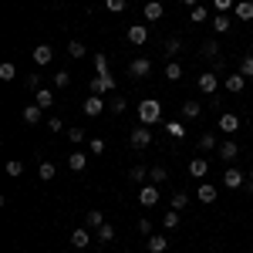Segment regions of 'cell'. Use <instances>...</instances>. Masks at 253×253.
Listing matches in <instances>:
<instances>
[{
  "instance_id": "51",
  "label": "cell",
  "mask_w": 253,
  "mask_h": 253,
  "mask_svg": "<svg viewBox=\"0 0 253 253\" xmlns=\"http://www.w3.org/2000/svg\"><path fill=\"white\" fill-rule=\"evenodd\" d=\"M138 233L149 236V233H152V223H149V219H138Z\"/></svg>"
},
{
  "instance_id": "43",
  "label": "cell",
  "mask_w": 253,
  "mask_h": 253,
  "mask_svg": "<svg viewBox=\"0 0 253 253\" xmlns=\"http://www.w3.org/2000/svg\"><path fill=\"white\" fill-rule=\"evenodd\" d=\"M7 175H14V179H17V175H24V162L10 159V162H7Z\"/></svg>"
},
{
  "instance_id": "6",
  "label": "cell",
  "mask_w": 253,
  "mask_h": 253,
  "mask_svg": "<svg viewBox=\"0 0 253 253\" xmlns=\"http://www.w3.org/2000/svg\"><path fill=\"white\" fill-rule=\"evenodd\" d=\"M216 128H219V132H226V135H236L240 118H236L233 112H223V115H219V122H216Z\"/></svg>"
},
{
  "instance_id": "19",
  "label": "cell",
  "mask_w": 253,
  "mask_h": 253,
  "mask_svg": "<svg viewBox=\"0 0 253 253\" xmlns=\"http://www.w3.org/2000/svg\"><path fill=\"white\" fill-rule=\"evenodd\" d=\"M216 152H219V159H223V162H236V156H240L236 142H223V145H219Z\"/></svg>"
},
{
  "instance_id": "36",
  "label": "cell",
  "mask_w": 253,
  "mask_h": 253,
  "mask_svg": "<svg viewBox=\"0 0 253 253\" xmlns=\"http://www.w3.org/2000/svg\"><path fill=\"white\" fill-rule=\"evenodd\" d=\"M108 108H112V112H115V115H122V112H125V108H128V98L115 95V98H112V101H108Z\"/></svg>"
},
{
  "instance_id": "35",
  "label": "cell",
  "mask_w": 253,
  "mask_h": 253,
  "mask_svg": "<svg viewBox=\"0 0 253 253\" xmlns=\"http://www.w3.org/2000/svg\"><path fill=\"white\" fill-rule=\"evenodd\" d=\"M14 78H17V68H14L10 61H3V64H0V81H14Z\"/></svg>"
},
{
  "instance_id": "18",
  "label": "cell",
  "mask_w": 253,
  "mask_h": 253,
  "mask_svg": "<svg viewBox=\"0 0 253 253\" xmlns=\"http://www.w3.org/2000/svg\"><path fill=\"white\" fill-rule=\"evenodd\" d=\"M41 112H44L41 105H27V108L20 112V118H24V125H38V122H41Z\"/></svg>"
},
{
  "instance_id": "1",
  "label": "cell",
  "mask_w": 253,
  "mask_h": 253,
  "mask_svg": "<svg viewBox=\"0 0 253 253\" xmlns=\"http://www.w3.org/2000/svg\"><path fill=\"white\" fill-rule=\"evenodd\" d=\"M138 122H142V125H159V122H162V105H159L156 98L138 101Z\"/></svg>"
},
{
  "instance_id": "30",
  "label": "cell",
  "mask_w": 253,
  "mask_h": 253,
  "mask_svg": "<svg viewBox=\"0 0 253 253\" xmlns=\"http://www.w3.org/2000/svg\"><path fill=\"white\" fill-rule=\"evenodd\" d=\"M236 71H240L243 78H253V54H243V58H240V68H236Z\"/></svg>"
},
{
  "instance_id": "39",
  "label": "cell",
  "mask_w": 253,
  "mask_h": 253,
  "mask_svg": "<svg viewBox=\"0 0 253 253\" xmlns=\"http://www.w3.org/2000/svg\"><path fill=\"white\" fill-rule=\"evenodd\" d=\"M162 226H166V230H175V226H179V210H169V213L162 216Z\"/></svg>"
},
{
  "instance_id": "42",
  "label": "cell",
  "mask_w": 253,
  "mask_h": 253,
  "mask_svg": "<svg viewBox=\"0 0 253 253\" xmlns=\"http://www.w3.org/2000/svg\"><path fill=\"white\" fill-rule=\"evenodd\" d=\"M95 71H98V75H105V71H108V54H101V51L95 54Z\"/></svg>"
},
{
  "instance_id": "11",
  "label": "cell",
  "mask_w": 253,
  "mask_h": 253,
  "mask_svg": "<svg viewBox=\"0 0 253 253\" xmlns=\"http://www.w3.org/2000/svg\"><path fill=\"white\" fill-rule=\"evenodd\" d=\"M149 71H152V61L149 58H135L132 64H128V75H132V78H145Z\"/></svg>"
},
{
  "instance_id": "7",
  "label": "cell",
  "mask_w": 253,
  "mask_h": 253,
  "mask_svg": "<svg viewBox=\"0 0 253 253\" xmlns=\"http://www.w3.org/2000/svg\"><path fill=\"white\" fill-rule=\"evenodd\" d=\"M196 196H199V203H206V206H213L216 199H219V189H216L213 182H199V189H196Z\"/></svg>"
},
{
  "instance_id": "17",
  "label": "cell",
  "mask_w": 253,
  "mask_h": 253,
  "mask_svg": "<svg viewBox=\"0 0 253 253\" xmlns=\"http://www.w3.org/2000/svg\"><path fill=\"white\" fill-rule=\"evenodd\" d=\"M34 105H41V108L47 112V108L54 105V91H51V88H41V91H34Z\"/></svg>"
},
{
  "instance_id": "48",
  "label": "cell",
  "mask_w": 253,
  "mask_h": 253,
  "mask_svg": "<svg viewBox=\"0 0 253 253\" xmlns=\"http://www.w3.org/2000/svg\"><path fill=\"white\" fill-rule=\"evenodd\" d=\"M47 132H64V122H61L58 115H51L47 118Z\"/></svg>"
},
{
  "instance_id": "45",
  "label": "cell",
  "mask_w": 253,
  "mask_h": 253,
  "mask_svg": "<svg viewBox=\"0 0 253 253\" xmlns=\"http://www.w3.org/2000/svg\"><path fill=\"white\" fill-rule=\"evenodd\" d=\"M68 138H71V145H81V142H84V128H78V125L68 128Z\"/></svg>"
},
{
  "instance_id": "53",
  "label": "cell",
  "mask_w": 253,
  "mask_h": 253,
  "mask_svg": "<svg viewBox=\"0 0 253 253\" xmlns=\"http://www.w3.org/2000/svg\"><path fill=\"white\" fill-rule=\"evenodd\" d=\"M182 3H186V7H199V0H182Z\"/></svg>"
},
{
  "instance_id": "21",
  "label": "cell",
  "mask_w": 253,
  "mask_h": 253,
  "mask_svg": "<svg viewBox=\"0 0 253 253\" xmlns=\"http://www.w3.org/2000/svg\"><path fill=\"white\" fill-rule=\"evenodd\" d=\"M142 14H145V20H159V17H162V14H166V7H162V3H159V0H149V3H145V10H142Z\"/></svg>"
},
{
  "instance_id": "46",
  "label": "cell",
  "mask_w": 253,
  "mask_h": 253,
  "mask_svg": "<svg viewBox=\"0 0 253 253\" xmlns=\"http://www.w3.org/2000/svg\"><path fill=\"white\" fill-rule=\"evenodd\" d=\"M88 152H91V156H101V152H105V138H91V142H88Z\"/></svg>"
},
{
  "instance_id": "13",
  "label": "cell",
  "mask_w": 253,
  "mask_h": 253,
  "mask_svg": "<svg viewBox=\"0 0 253 253\" xmlns=\"http://www.w3.org/2000/svg\"><path fill=\"white\" fill-rule=\"evenodd\" d=\"M206 172H210V159H206V156H196L193 162H189V175H193V179H203Z\"/></svg>"
},
{
  "instance_id": "24",
  "label": "cell",
  "mask_w": 253,
  "mask_h": 253,
  "mask_svg": "<svg viewBox=\"0 0 253 253\" xmlns=\"http://www.w3.org/2000/svg\"><path fill=\"white\" fill-rule=\"evenodd\" d=\"M236 17L240 20H253V0H240V3H236Z\"/></svg>"
},
{
  "instance_id": "32",
  "label": "cell",
  "mask_w": 253,
  "mask_h": 253,
  "mask_svg": "<svg viewBox=\"0 0 253 253\" xmlns=\"http://www.w3.org/2000/svg\"><path fill=\"white\" fill-rule=\"evenodd\" d=\"M54 172H58V169H54V162H41V166H38V175L44 179V182H51Z\"/></svg>"
},
{
  "instance_id": "16",
  "label": "cell",
  "mask_w": 253,
  "mask_h": 253,
  "mask_svg": "<svg viewBox=\"0 0 253 253\" xmlns=\"http://www.w3.org/2000/svg\"><path fill=\"white\" fill-rule=\"evenodd\" d=\"M223 84H226V91H233V95H240V91L247 88V78H243V75L236 71V75H226V81H223Z\"/></svg>"
},
{
  "instance_id": "4",
  "label": "cell",
  "mask_w": 253,
  "mask_h": 253,
  "mask_svg": "<svg viewBox=\"0 0 253 253\" xmlns=\"http://www.w3.org/2000/svg\"><path fill=\"white\" fill-rule=\"evenodd\" d=\"M196 84H199V91H203V95H210V98H213L216 91H219V75L206 71V75H199V78H196Z\"/></svg>"
},
{
  "instance_id": "49",
  "label": "cell",
  "mask_w": 253,
  "mask_h": 253,
  "mask_svg": "<svg viewBox=\"0 0 253 253\" xmlns=\"http://www.w3.org/2000/svg\"><path fill=\"white\" fill-rule=\"evenodd\" d=\"M105 7H108L112 14H122V10H125V0H105Z\"/></svg>"
},
{
  "instance_id": "20",
  "label": "cell",
  "mask_w": 253,
  "mask_h": 253,
  "mask_svg": "<svg viewBox=\"0 0 253 253\" xmlns=\"http://www.w3.org/2000/svg\"><path fill=\"white\" fill-rule=\"evenodd\" d=\"M84 166H88V156H84V152H71V156H68V169H71V172H84Z\"/></svg>"
},
{
  "instance_id": "44",
  "label": "cell",
  "mask_w": 253,
  "mask_h": 253,
  "mask_svg": "<svg viewBox=\"0 0 253 253\" xmlns=\"http://www.w3.org/2000/svg\"><path fill=\"white\" fill-rule=\"evenodd\" d=\"M24 88H27V91H41V75H27V78H24Z\"/></svg>"
},
{
  "instance_id": "47",
  "label": "cell",
  "mask_w": 253,
  "mask_h": 253,
  "mask_svg": "<svg viewBox=\"0 0 253 253\" xmlns=\"http://www.w3.org/2000/svg\"><path fill=\"white\" fill-rule=\"evenodd\" d=\"M145 175H149V169H145V166H135V169L128 172V179H132V182H142Z\"/></svg>"
},
{
  "instance_id": "52",
  "label": "cell",
  "mask_w": 253,
  "mask_h": 253,
  "mask_svg": "<svg viewBox=\"0 0 253 253\" xmlns=\"http://www.w3.org/2000/svg\"><path fill=\"white\" fill-rule=\"evenodd\" d=\"M243 189H250V193H253V169H250V179H247V186H243Z\"/></svg>"
},
{
  "instance_id": "15",
  "label": "cell",
  "mask_w": 253,
  "mask_h": 253,
  "mask_svg": "<svg viewBox=\"0 0 253 253\" xmlns=\"http://www.w3.org/2000/svg\"><path fill=\"white\" fill-rule=\"evenodd\" d=\"M179 108H182V118H199L203 115V105H199V101H189V98H182Z\"/></svg>"
},
{
  "instance_id": "37",
  "label": "cell",
  "mask_w": 253,
  "mask_h": 253,
  "mask_svg": "<svg viewBox=\"0 0 253 253\" xmlns=\"http://www.w3.org/2000/svg\"><path fill=\"white\" fill-rule=\"evenodd\" d=\"M166 132L172 138H186V128H182V122H166Z\"/></svg>"
},
{
  "instance_id": "33",
  "label": "cell",
  "mask_w": 253,
  "mask_h": 253,
  "mask_svg": "<svg viewBox=\"0 0 253 253\" xmlns=\"http://www.w3.org/2000/svg\"><path fill=\"white\" fill-rule=\"evenodd\" d=\"M166 78H169V81L182 78V64H179V61H169V64H166Z\"/></svg>"
},
{
  "instance_id": "40",
  "label": "cell",
  "mask_w": 253,
  "mask_h": 253,
  "mask_svg": "<svg viewBox=\"0 0 253 253\" xmlns=\"http://www.w3.org/2000/svg\"><path fill=\"white\" fill-rule=\"evenodd\" d=\"M68 54H71V58H84V54H88V47H84L81 41H71V44H68Z\"/></svg>"
},
{
  "instance_id": "2",
  "label": "cell",
  "mask_w": 253,
  "mask_h": 253,
  "mask_svg": "<svg viewBox=\"0 0 253 253\" xmlns=\"http://www.w3.org/2000/svg\"><path fill=\"white\" fill-rule=\"evenodd\" d=\"M128 145L132 149H149L152 145V125H138L128 132Z\"/></svg>"
},
{
  "instance_id": "28",
  "label": "cell",
  "mask_w": 253,
  "mask_h": 253,
  "mask_svg": "<svg viewBox=\"0 0 253 253\" xmlns=\"http://www.w3.org/2000/svg\"><path fill=\"white\" fill-rule=\"evenodd\" d=\"M230 24H233V20L226 17V14H216V17H213V31H216V34H226Z\"/></svg>"
},
{
  "instance_id": "31",
  "label": "cell",
  "mask_w": 253,
  "mask_h": 253,
  "mask_svg": "<svg viewBox=\"0 0 253 253\" xmlns=\"http://www.w3.org/2000/svg\"><path fill=\"white\" fill-rule=\"evenodd\" d=\"M149 179H152V182H166V179H169V169H166V166H152V169H149Z\"/></svg>"
},
{
  "instance_id": "23",
  "label": "cell",
  "mask_w": 253,
  "mask_h": 253,
  "mask_svg": "<svg viewBox=\"0 0 253 253\" xmlns=\"http://www.w3.org/2000/svg\"><path fill=\"white\" fill-rule=\"evenodd\" d=\"M84 226H88V230L105 226V216H101V210H88V213H84Z\"/></svg>"
},
{
  "instance_id": "3",
  "label": "cell",
  "mask_w": 253,
  "mask_h": 253,
  "mask_svg": "<svg viewBox=\"0 0 253 253\" xmlns=\"http://www.w3.org/2000/svg\"><path fill=\"white\" fill-rule=\"evenodd\" d=\"M112 91H115V78H112L108 71L91 78V95H112Z\"/></svg>"
},
{
  "instance_id": "10",
  "label": "cell",
  "mask_w": 253,
  "mask_h": 253,
  "mask_svg": "<svg viewBox=\"0 0 253 253\" xmlns=\"http://www.w3.org/2000/svg\"><path fill=\"white\" fill-rule=\"evenodd\" d=\"M81 108H84V115H88V118H98V115H101V108H105V101H101V95H88Z\"/></svg>"
},
{
  "instance_id": "14",
  "label": "cell",
  "mask_w": 253,
  "mask_h": 253,
  "mask_svg": "<svg viewBox=\"0 0 253 253\" xmlns=\"http://www.w3.org/2000/svg\"><path fill=\"white\" fill-rule=\"evenodd\" d=\"M88 243H91V233H88V226H78V230L71 233V247H75V250H84Z\"/></svg>"
},
{
  "instance_id": "34",
  "label": "cell",
  "mask_w": 253,
  "mask_h": 253,
  "mask_svg": "<svg viewBox=\"0 0 253 253\" xmlns=\"http://www.w3.org/2000/svg\"><path fill=\"white\" fill-rule=\"evenodd\" d=\"M186 206H189V193H182V189H179V193H172V210H179V213H182Z\"/></svg>"
},
{
  "instance_id": "12",
  "label": "cell",
  "mask_w": 253,
  "mask_h": 253,
  "mask_svg": "<svg viewBox=\"0 0 253 253\" xmlns=\"http://www.w3.org/2000/svg\"><path fill=\"white\" fill-rule=\"evenodd\" d=\"M145 41H149V31H145V24H132V27H128V44L142 47Z\"/></svg>"
},
{
  "instance_id": "8",
  "label": "cell",
  "mask_w": 253,
  "mask_h": 253,
  "mask_svg": "<svg viewBox=\"0 0 253 253\" xmlns=\"http://www.w3.org/2000/svg\"><path fill=\"white\" fill-rule=\"evenodd\" d=\"M138 203H142V206H156V203H159V186H156V182H145V186H142Z\"/></svg>"
},
{
  "instance_id": "26",
  "label": "cell",
  "mask_w": 253,
  "mask_h": 253,
  "mask_svg": "<svg viewBox=\"0 0 253 253\" xmlns=\"http://www.w3.org/2000/svg\"><path fill=\"white\" fill-rule=\"evenodd\" d=\"M199 54H203V58H219V44H216L213 38H210V41H203V47H199Z\"/></svg>"
},
{
  "instance_id": "22",
  "label": "cell",
  "mask_w": 253,
  "mask_h": 253,
  "mask_svg": "<svg viewBox=\"0 0 253 253\" xmlns=\"http://www.w3.org/2000/svg\"><path fill=\"white\" fill-rule=\"evenodd\" d=\"M145 247H149V253H166L169 250V240H166V236H149Z\"/></svg>"
},
{
  "instance_id": "29",
  "label": "cell",
  "mask_w": 253,
  "mask_h": 253,
  "mask_svg": "<svg viewBox=\"0 0 253 253\" xmlns=\"http://www.w3.org/2000/svg\"><path fill=\"white\" fill-rule=\"evenodd\" d=\"M199 149H203V152H216V149H219V142H216L213 132H206V135L199 138Z\"/></svg>"
},
{
  "instance_id": "38",
  "label": "cell",
  "mask_w": 253,
  "mask_h": 253,
  "mask_svg": "<svg viewBox=\"0 0 253 253\" xmlns=\"http://www.w3.org/2000/svg\"><path fill=\"white\" fill-rule=\"evenodd\" d=\"M68 84H71V71H64V68L54 71V88H68Z\"/></svg>"
},
{
  "instance_id": "50",
  "label": "cell",
  "mask_w": 253,
  "mask_h": 253,
  "mask_svg": "<svg viewBox=\"0 0 253 253\" xmlns=\"http://www.w3.org/2000/svg\"><path fill=\"white\" fill-rule=\"evenodd\" d=\"M233 3H236V0H213V7L219 10V14H226V10H230Z\"/></svg>"
},
{
  "instance_id": "27",
  "label": "cell",
  "mask_w": 253,
  "mask_h": 253,
  "mask_svg": "<svg viewBox=\"0 0 253 253\" xmlns=\"http://www.w3.org/2000/svg\"><path fill=\"white\" fill-rule=\"evenodd\" d=\"M95 236L101 240V243H112V240H115V226L105 223V226H98V230H95Z\"/></svg>"
},
{
  "instance_id": "5",
  "label": "cell",
  "mask_w": 253,
  "mask_h": 253,
  "mask_svg": "<svg viewBox=\"0 0 253 253\" xmlns=\"http://www.w3.org/2000/svg\"><path fill=\"white\" fill-rule=\"evenodd\" d=\"M223 186H226V189H243V186H247V175L240 172V169H233V166H230V169H226V175H223Z\"/></svg>"
},
{
  "instance_id": "25",
  "label": "cell",
  "mask_w": 253,
  "mask_h": 253,
  "mask_svg": "<svg viewBox=\"0 0 253 253\" xmlns=\"http://www.w3.org/2000/svg\"><path fill=\"white\" fill-rule=\"evenodd\" d=\"M162 51H166V58H169V61H175V54L182 51V41H179V38H169V41H166V47H162Z\"/></svg>"
},
{
  "instance_id": "41",
  "label": "cell",
  "mask_w": 253,
  "mask_h": 253,
  "mask_svg": "<svg viewBox=\"0 0 253 253\" xmlns=\"http://www.w3.org/2000/svg\"><path fill=\"white\" fill-rule=\"evenodd\" d=\"M206 17H210V10H206V7H193V10H189V20H193V24H203Z\"/></svg>"
},
{
  "instance_id": "9",
  "label": "cell",
  "mask_w": 253,
  "mask_h": 253,
  "mask_svg": "<svg viewBox=\"0 0 253 253\" xmlns=\"http://www.w3.org/2000/svg\"><path fill=\"white\" fill-rule=\"evenodd\" d=\"M51 61H54V47H51V44H38V47H34V64L44 68V64H51Z\"/></svg>"
}]
</instances>
